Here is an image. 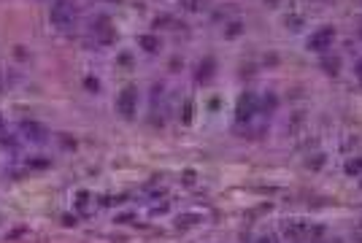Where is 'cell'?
Masks as SVG:
<instances>
[{
    "label": "cell",
    "mask_w": 362,
    "mask_h": 243,
    "mask_svg": "<svg viewBox=\"0 0 362 243\" xmlns=\"http://www.w3.org/2000/svg\"><path fill=\"white\" fill-rule=\"evenodd\" d=\"M76 14H79V5L73 3V0H54V3H51V11H49V19H51V25H57V27H68L76 19Z\"/></svg>",
    "instance_id": "6da1fadb"
},
{
    "label": "cell",
    "mask_w": 362,
    "mask_h": 243,
    "mask_svg": "<svg viewBox=\"0 0 362 243\" xmlns=\"http://www.w3.org/2000/svg\"><path fill=\"white\" fill-rule=\"evenodd\" d=\"M117 111L122 114L124 119H135V111H138V86L135 84H127L117 97Z\"/></svg>",
    "instance_id": "7a4b0ae2"
},
{
    "label": "cell",
    "mask_w": 362,
    "mask_h": 243,
    "mask_svg": "<svg viewBox=\"0 0 362 243\" xmlns=\"http://www.w3.org/2000/svg\"><path fill=\"white\" fill-rule=\"evenodd\" d=\"M260 108V100H257L251 92H243V95L238 97V108H235V122H241V124H249L251 117H254V111Z\"/></svg>",
    "instance_id": "3957f363"
},
{
    "label": "cell",
    "mask_w": 362,
    "mask_h": 243,
    "mask_svg": "<svg viewBox=\"0 0 362 243\" xmlns=\"http://www.w3.org/2000/svg\"><path fill=\"white\" fill-rule=\"evenodd\" d=\"M332 40H335V27H319V30L308 38L306 46L311 51H324L327 46H332Z\"/></svg>",
    "instance_id": "277c9868"
},
{
    "label": "cell",
    "mask_w": 362,
    "mask_h": 243,
    "mask_svg": "<svg viewBox=\"0 0 362 243\" xmlns=\"http://www.w3.org/2000/svg\"><path fill=\"white\" fill-rule=\"evenodd\" d=\"M22 135H25L30 143H43L46 138H49V130H46L41 122L27 119V122H22Z\"/></svg>",
    "instance_id": "5b68a950"
},
{
    "label": "cell",
    "mask_w": 362,
    "mask_h": 243,
    "mask_svg": "<svg viewBox=\"0 0 362 243\" xmlns=\"http://www.w3.org/2000/svg\"><path fill=\"white\" fill-rule=\"evenodd\" d=\"M92 30H95V36H97L100 43H111V40L117 38V30L111 27V19H108V16H100V19L92 25Z\"/></svg>",
    "instance_id": "8992f818"
},
{
    "label": "cell",
    "mask_w": 362,
    "mask_h": 243,
    "mask_svg": "<svg viewBox=\"0 0 362 243\" xmlns=\"http://www.w3.org/2000/svg\"><path fill=\"white\" fill-rule=\"evenodd\" d=\"M214 73H216V62L211 60V57H205L198 65V71H195V79H198V84H208V81L214 79Z\"/></svg>",
    "instance_id": "52a82bcc"
},
{
    "label": "cell",
    "mask_w": 362,
    "mask_h": 243,
    "mask_svg": "<svg viewBox=\"0 0 362 243\" xmlns=\"http://www.w3.org/2000/svg\"><path fill=\"white\" fill-rule=\"evenodd\" d=\"M138 46H141L143 51H149V54H157L160 51V36H152V33H149V36H141L138 38Z\"/></svg>",
    "instance_id": "ba28073f"
},
{
    "label": "cell",
    "mask_w": 362,
    "mask_h": 243,
    "mask_svg": "<svg viewBox=\"0 0 362 243\" xmlns=\"http://www.w3.org/2000/svg\"><path fill=\"white\" fill-rule=\"evenodd\" d=\"M306 230V224L303 222H292V224H286V235H289L292 241H303V238H308V233H303Z\"/></svg>",
    "instance_id": "9c48e42d"
},
{
    "label": "cell",
    "mask_w": 362,
    "mask_h": 243,
    "mask_svg": "<svg viewBox=\"0 0 362 243\" xmlns=\"http://www.w3.org/2000/svg\"><path fill=\"white\" fill-rule=\"evenodd\" d=\"M322 68H324L327 76H338V73H341V60H338V57H324V60H322Z\"/></svg>",
    "instance_id": "30bf717a"
},
{
    "label": "cell",
    "mask_w": 362,
    "mask_h": 243,
    "mask_svg": "<svg viewBox=\"0 0 362 243\" xmlns=\"http://www.w3.org/2000/svg\"><path fill=\"white\" fill-rule=\"evenodd\" d=\"M198 222H200L198 213H184V216L176 219V227H179V230H187V227H192V224H198Z\"/></svg>",
    "instance_id": "8fae6325"
},
{
    "label": "cell",
    "mask_w": 362,
    "mask_h": 243,
    "mask_svg": "<svg viewBox=\"0 0 362 243\" xmlns=\"http://www.w3.org/2000/svg\"><path fill=\"white\" fill-rule=\"evenodd\" d=\"M49 165H51V160H46V157H33V160H27V170H46Z\"/></svg>",
    "instance_id": "7c38bea8"
},
{
    "label": "cell",
    "mask_w": 362,
    "mask_h": 243,
    "mask_svg": "<svg viewBox=\"0 0 362 243\" xmlns=\"http://www.w3.org/2000/svg\"><path fill=\"white\" fill-rule=\"evenodd\" d=\"M241 33H243V25H241V22H230L225 27V38H238Z\"/></svg>",
    "instance_id": "4fadbf2b"
},
{
    "label": "cell",
    "mask_w": 362,
    "mask_h": 243,
    "mask_svg": "<svg viewBox=\"0 0 362 243\" xmlns=\"http://www.w3.org/2000/svg\"><path fill=\"white\" fill-rule=\"evenodd\" d=\"M346 173H349V176H360V173H362V157L360 160H349L346 162Z\"/></svg>",
    "instance_id": "5bb4252c"
},
{
    "label": "cell",
    "mask_w": 362,
    "mask_h": 243,
    "mask_svg": "<svg viewBox=\"0 0 362 243\" xmlns=\"http://www.w3.org/2000/svg\"><path fill=\"white\" fill-rule=\"evenodd\" d=\"M57 138H60V146H62V149H68V152H71V149H76V146H79V143H76V138L65 135V132H60V135H57Z\"/></svg>",
    "instance_id": "9a60e30c"
},
{
    "label": "cell",
    "mask_w": 362,
    "mask_h": 243,
    "mask_svg": "<svg viewBox=\"0 0 362 243\" xmlns=\"http://www.w3.org/2000/svg\"><path fill=\"white\" fill-rule=\"evenodd\" d=\"M181 124H192V100H187L181 108Z\"/></svg>",
    "instance_id": "2e32d148"
},
{
    "label": "cell",
    "mask_w": 362,
    "mask_h": 243,
    "mask_svg": "<svg viewBox=\"0 0 362 243\" xmlns=\"http://www.w3.org/2000/svg\"><path fill=\"white\" fill-rule=\"evenodd\" d=\"M181 5L187 11H198V8H203V0H181Z\"/></svg>",
    "instance_id": "e0dca14e"
},
{
    "label": "cell",
    "mask_w": 362,
    "mask_h": 243,
    "mask_svg": "<svg viewBox=\"0 0 362 243\" xmlns=\"http://www.w3.org/2000/svg\"><path fill=\"white\" fill-rule=\"evenodd\" d=\"M84 86H87L89 92H97V89H100V81H97L95 76H87V79H84Z\"/></svg>",
    "instance_id": "ac0fdd59"
},
{
    "label": "cell",
    "mask_w": 362,
    "mask_h": 243,
    "mask_svg": "<svg viewBox=\"0 0 362 243\" xmlns=\"http://www.w3.org/2000/svg\"><path fill=\"white\" fill-rule=\"evenodd\" d=\"M322 162H324V154H317V157H308V167H314V170H317V167H322Z\"/></svg>",
    "instance_id": "d6986e66"
},
{
    "label": "cell",
    "mask_w": 362,
    "mask_h": 243,
    "mask_svg": "<svg viewBox=\"0 0 362 243\" xmlns=\"http://www.w3.org/2000/svg\"><path fill=\"white\" fill-rule=\"evenodd\" d=\"M76 222L79 219L73 216V213H65V216H62V224H65V227H76Z\"/></svg>",
    "instance_id": "ffe728a7"
},
{
    "label": "cell",
    "mask_w": 362,
    "mask_h": 243,
    "mask_svg": "<svg viewBox=\"0 0 362 243\" xmlns=\"http://www.w3.org/2000/svg\"><path fill=\"white\" fill-rule=\"evenodd\" d=\"M130 57H133L130 51H122V54H119V62H122V65H130Z\"/></svg>",
    "instance_id": "44dd1931"
},
{
    "label": "cell",
    "mask_w": 362,
    "mask_h": 243,
    "mask_svg": "<svg viewBox=\"0 0 362 243\" xmlns=\"http://www.w3.org/2000/svg\"><path fill=\"white\" fill-rule=\"evenodd\" d=\"M170 25V16H162V19H154V27H165Z\"/></svg>",
    "instance_id": "7402d4cb"
},
{
    "label": "cell",
    "mask_w": 362,
    "mask_h": 243,
    "mask_svg": "<svg viewBox=\"0 0 362 243\" xmlns=\"http://www.w3.org/2000/svg\"><path fill=\"white\" fill-rule=\"evenodd\" d=\"M257 243H279V241H276L273 235H265V238H260V241H257Z\"/></svg>",
    "instance_id": "603a6c76"
},
{
    "label": "cell",
    "mask_w": 362,
    "mask_h": 243,
    "mask_svg": "<svg viewBox=\"0 0 362 243\" xmlns=\"http://www.w3.org/2000/svg\"><path fill=\"white\" fill-rule=\"evenodd\" d=\"M16 57H19V60H27V51L19 46V49H16Z\"/></svg>",
    "instance_id": "cb8c5ba5"
},
{
    "label": "cell",
    "mask_w": 362,
    "mask_h": 243,
    "mask_svg": "<svg viewBox=\"0 0 362 243\" xmlns=\"http://www.w3.org/2000/svg\"><path fill=\"white\" fill-rule=\"evenodd\" d=\"M3 130H5V122H3V114H0V135H3Z\"/></svg>",
    "instance_id": "d4e9b609"
},
{
    "label": "cell",
    "mask_w": 362,
    "mask_h": 243,
    "mask_svg": "<svg viewBox=\"0 0 362 243\" xmlns=\"http://www.w3.org/2000/svg\"><path fill=\"white\" fill-rule=\"evenodd\" d=\"M357 73H360V79H362V60L357 62Z\"/></svg>",
    "instance_id": "484cf974"
},
{
    "label": "cell",
    "mask_w": 362,
    "mask_h": 243,
    "mask_svg": "<svg viewBox=\"0 0 362 243\" xmlns=\"http://www.w3.org/2000/svg\"><path fill=\"white\" fill-rule=\"evenodd\" d=\"M5 89V84H3V79H0V92H3Z\"/></svg>",
    "instance_id": "4316f807"
}]
</instances>
